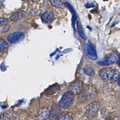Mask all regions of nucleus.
Segmentation results:
<instances>
[{"label": "nucleus", "instance_id": "4be33fe9", "mask_svg": "<svg viewBox=\"0 0 120 120\" xmlns=\"http://www.w3.org/2000/svg\"><path fill=\"white\" fill-rule=\"evenodd\" d=\"M2 27V28H1V30L0 31L2 32H7L8 30L9 29L10 27V26H1Z\"/></svg>", "mask_w": 120, "mask_h": 120}, {"label": "nucleus", "instance_id": "6e6552de", "mask_svg": "<svg viewBox=\"0 0 120 120\" xmlns=\"http://www.w3.org/2000/svg\"><path fill=\"white\" fill-rule=\"evenodd\" d=\"M119 60V56L116 53H112L109 55L105 60L98 62V64L101 65H108L111 64H114Z\"/></svg>", "mask_w": 120, "mask_h": 120}, {"label": "nucleus", "instance_id": "f257e3e1", "mask_svg": "<svg viewBox=\"0 0 120 120\" xmlns=\"http://www.w3.org/2000/svg\"><path fill=\"white\" fill-rule=\"evenodd\" d=\"M120 72L116 68H105L99 72V76L101 79L108 84H113L118 80Z\"/></svg>", "mask_w": 120, "mask_h": 120}, {"label": "nucleus", "instance_id": "6ab92c4d", "mask_svg": "<svg viewBox=\"0 0 120 120\" xmlns=\"http://www.w3.org/2000/svg\"><path fill=\"white\" fill-rule=\"evenodd\" d=\"M11 118L9 115L4 113L0 116V120H11Z\"/></svg>", "mask_w": 120, "mask_h": 120}, {"label": "nucleus", "instance_id": "9b49d317", "mask_svg": "<svg viewBox=\"0 0 120 120\" xmlns=\"http://www.w3.org/2000/svg\"><path fill=\"white\" fill-rule=\"evenodd\" d=\"M41 19L43 22L45 24H50L53 20V14L51 11L46 12L42 15Z\"/></svg>", "mask_w": 120, "mask_h": 120}, {"label": "nucleus", "instance_id": "aec40b11", "mask_svg": "<svg viewBox=\"0 0 120 120\" xmlns=\"http://www.w3.org/2000/svg\"><path fill=\"white\" fill-rule=\"evenodd\" d=\"M8 23V19L5 18H0V27L6 26Z\"/></svg>", "mask_w": 120, "mask_h": 120}, {"label": "nucleus", "instance_id": "b1692460", "mask_svg": "<svg viewBox=\"0 0 120 120\" xmlns=\"http://www.w3.org/2000/svg\"><path fill=\"white\" fill-rule=\"evenodd\" d=\"M32 1L35 3H38V2H39L40 1H41V0H32Z\"/></svg>", "mask_w": 120, "mask_h": 120}, {"label": "nucleus", "instance_id": "f3484780", "mask_svg": "<svg viewBox=\"0 0 120 120\" xmlns=\"http://www.w3.org/2000/svg\"><path fill=\"white\" fill-rule=\"evenodd\" d=\"M7 43L5 40H0V52L7 47Z\"/></svg>", "mask_w": 120, "mask_h": 120}, {"label": "nucleus", "instance_id": "7ed1b4c3", "mask_svg": "<svg viewBox=\"0 0 120 120\" xmlns=\"http://www.w3.org/2000/svg\"><path fill=\"white\" fill-rule=\"evenodd\" d=\"M99 108L100 104L98 102L94 101L90 103L86 108V116L88 118H94L97 114Z\"/></svg>", "mask_w": 120, "mask_h": 120}, {"label": "nucleus", "instance_id": "2eb2a0df", "mask_svg": "<svg viewBox=\"0 0 120 120\" xmlns=\"http://www.w3.org/2000/svg\"><path fill=\"white\" fill-rule=\"evenodd\" d=\"M77 26H78V31H79V34L80 35L81 38L84 39L86 40V36L84 33L83 28H82V25L81 24V23L78 22L77 23Z\"/></svg>", "mask_w": 120, "mask_h": 120}, {"label": "nucleus", "instance_id": "20e7f679", "mask_svg": "<svg viewBox=\"0 0 120 120\" xmlns=\"http://www.w3.org/2000/svg\"><path fill=\"white\" fill-rule=\"evenodd\" d=\"M97 90L91 85H88L85 89L82 94V99L84 100H88L95 98L97 96Z\"/></svg>", "mask_w": 120, "mask_h": 120}, {"label": "nucleus", "instance_id": "f8f14e48", "mask_svg": "<svg viewBox=\"0 0 120 120\" xmlns=\"http://www.w3.org/2000/svg\"><path fill=\"white\" fill-rule=\"evenodd\" d=\"M60 89V86L57 84L52 85L50 87L45 90V94L47 96H50L52 94H54L58 92Z\"/></svg>", "mask_w": 120, "mask_h": 120}, {"label": "nucleus", "instance_id": "a211bd4d", "mask_svg": "<svg viewBox=\"0 0 120 120\" xmlns=\"http://www.w3.org/2000/svg\"><path fill=\"white\" fill-rule=\"evenodd\" d=\"M57 120H73V119L71 115L67 114L61 116Z\"/></svg>", "mask_w": 120, "mask_h": 120}, {"label": "nucleus", "instance_id": "f03ea898", "mask_svg": "<svg viewBox=\"0 0 120 120\" xmlns=\"http://www.w3.org/2000/svg\"><path fill=\"white\" fill-rule=\"evenodd\" d=\"M74 99V95L72 92L68 91L64 93L61 99L60 100L59 105L64 109H67L73 103Z\"/></svg>", "mask_w": 120, "mask_h": 120}, {"label": "nucleus", "instance_id": "dca6fc26", "mask_svg": "<svg viewBox=\"0 0 120 120\" xmlns=\"http://www.w3.org/2000/svg\"><path fill=\"white\" fill-rule=\"evenodd\" d=\"M51 5L56 8H62L64 6V4L60 0H50Z\"/></svg>", "mask_w": 120, "mask_h": 120}, {"label": "nucleus", "instance_id": "393cba45", "mask_svg": "<svg viewBox=\"0 0 120 120\" xmlns=\"http://www.w3.org/2000/svg\"><path fill=\"white\" fill-rule=\"evenodd\" d=\"M24 0V1H27V0Z\"/></svg>", "mask_w": 120, "mask_h": 120}, {"label": "nucleus", "instance_id": "5701e85b", "mask_svg": "<svg viewBox=\"0 0 120 120\" xmlns=\"http://www.w3.org/2000/svg\"><path fill=\"white\" fill-rule=\"evenodd\" d=\"M86 6L87 8H94L95 7L93 3H88L86 4Z\"/></svg>", "mask_w": 120, "mask_h": 120}, {"label": "nucleus", "instance_id": "423d86ee", "mask_svg": "<svg viewBox=\"0 0 120 120\" xmlns=\"http://www.w3.org/2000/svg\"><path fill=\"white\" fill-rule=\"evenodd\" d=\"M83 48L86 55L89 58L94 60L97 59V52L92 45L86 44L83 46Z\"/></svg>", "mask_w": 120, "mask_h": 120}, {"label": "nucleus", "instance_id": "1a4fd4ad", "mask_svg": "<svg viewBox=\"0 0 120 120\" xmlns=\"http://www.w3.org/2000/svg\"><path fill=\"white\" fill-rule=\"evenodd\" d=\"M50 112L49 109L43 108L37 113L36 118L37 120H47L49 118Z\"/></svg>", "mask_w": 120, "mask_h": 120}, {"label": "nucleus", "instance_id": "0eeeda50", "mask_svg": "<svg viewBox=\"0 0 120 120\" xmlns=\"http://www.w3.org/2000/svg\"><path fill=\"white\" fill-rule=\"evenodd\" d=\"M24 34L21 32H15L10 34L8 37V40L11 44L19 43L23 40Z\"/></svg>", "mask_w": 120, "mask_h": 120}, {"label": "nucleus", "instance_id": "39448f33", "mask_svg": "<svg viewBox=\"0 0 120 120\" xmlns=\"http://www.w3.org/2000/svg\"><path fill=\"white\" fill-rule=\"evenodd\" d=\"M82 82L79 80H77L70 84L68 87V91L72 92L74 95H78L82 92Z\"/></svg>", "mask_w": 120, "mask_h": 120}, {"label": "nucleus", "instance_id": "9d476101", "mask_svg": "<svg viewBox=\"0 0 120 120\" xmlns=\"http://www.w3.org/2000/svg\"><path fill=\"white\" fill-rule=\"evenodd\" d=\"M60 106L59 105H52L50 112L49 118L51 120H54L58 116L60 112Z\"/></svg>", "mask_w": 120, "mask_h": 120}, {"label": "nucleus", "instance_id": "412c9836", "mask_svg": "<svg viewBox=\"0 0 120 120\" xmlns=\"http://www.w3.org/2000/svg\"><path fill=\"white\" fill-rule=\"evenodd\" d=\"M65 4H66V6H67L68 8H69L70 11H71V12L73 13V15H74V16L75 17L76 16V13L75 12V11H74V9L73 8V6H71V4H70L69 3H68V2H66Z\"/></svg>", "mask_w": 120, "mask_h": 120}, {"label": "nucleus", "instance_id": "4468645a", "mask_svg": "<svg viewBox=\"0 0 120 120\" xmlns=\"http://www.w3.org/2000/svg\"><path fill=\"white\" fill-rule=\"evenodd\" d=\"M83 69L85 73L89 76H92L95 74L94 68L90 64H87L85 67Z\"/></svg>", "mask_w": 120, "mask_h": 120}, {"label": "nucleus", "instance_id": "ddd939ff", "mask_svg": "<svg viewBox=\"0 0 120 120\" xmlns=\"http://www.w3.org/2000/svg\"><path fill=\"white\" fill-rule=\"evenodd\" d=\"M25 13V12L23 11H19L12 15L11 17V19L12 21H19L24 16Z\"/></svg>", "mask_w": 120, "mask_h": 120}]
</instances>
